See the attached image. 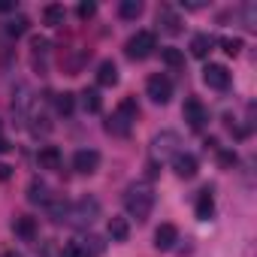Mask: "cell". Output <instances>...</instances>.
<instances>
[{
    "instance_id": "6da1fadb",
    "label": "cell",
    "mask_w": 257,
    "mask_h": 257,
    "mask_svg": "<svg viewBox=\"0 0 257 257\" xmlns=\"http://www.w3.org/2000/svg\"><path fill=\"white\" fill-rule=\"evenodd\" d=\"M124 209H127V215H131V218L146 221L152 215V209H155V191H152V185L137 182V185L127 188L124 191Z\"/></svg>"
},
{
    "instance_id": "7a4b0ae2",
    "label": "cell",
    "mask_w": 257,
    "mask_h": 257,
    "mask_svg": "<svg viewBox=\"0 0 257 257\" xmlns=\"http://www.w3.org/2000/svg\"><path fill=\"white\" fill-rule=\"evenodd\" d=\"M97 218H100V200H97V197H82V200L70 203L67 221H70L73 227H91Z\"/></svg>"
},
{
    "instance_id": "3957f363",
    "label": "cell",
    "mask_w": 257,
    "mask_h": 257,
    "mask_svg": "<svg viewBox=\"0 0 257 257\" xmlns=\"http://www.w3.org/2000/svg\"><path fill=\"white\" fill-rule=\"evenodd\" d=\"M127 58H134V61H143L155 52V34L152 31H137L131 40H127Z\"/></svg>"
},
{
    "instance_id": "277c9868",
    "label": "cell",
    "mask_w": 257,
    "mask_h": 257,
    "mask_svg": "<svg viewBox=\"0 0 257 257\" xmlns=\"http://www.w3.org/2000/svg\"><path fill=\"white\" fill-rule=\"evenodd\" d=\"M146 94H149L158 106H164V103H170V97H173V82H170L167 76L155 73V76H149V82H146Z\"/></svg>"
},
{
    "instance_id": "5b68a950",
    "label": "cell",
    "mask_w": 257,
    "mask_h": 257,
    "mask_svg": "<svg viewBox=\"0 0 257 257\" xmlns=\"http://www.w3.org/2000/svg\"><path fill=\"white\" fill-rule=\"evenodd\" d=\"M73 170L82 173V176H91L100 170V152L97 149H79L73 155Z\"/></svg>"
},
{
    "instance_id": "8992f818",
    "label": "cell",
    "mask_w": 257,
    "mask_h": 257,
    "mask_svg": "<svg viewBox=\"0 0 257 257\" xmlns=\"http://www.w3.org/2000/svg\"><path fill=\"white\" fill-rule=\"evenodd\" d=\"M182 115H185V121H188V127H191V131H200V127L209 121V115H206V106H203L197 97H188V100H185V106H182Z\"/></svg>"
},
{
    "instance_id": "52a82bcc",
    "label": "cell",
    "mask_w": 257,
    "mask_h": 257,
    "mask_svg": "<svg viewBox=\"0 0 257 257\" xmlns=\"http://www.w3.org/2000/svg\"><path fill=\"white\" fill-rule=\"evenodd\" d=\"M203 82H206L209 88H215V91H224V88H230V70H227L224 64H206Z\"/></svg>"
},
{
    "instance_id": "ba28073f",
    "label": "cell",
    "mask_w": 257,
    "mask_h": 257,
    "mask_svg": "<svg viewBox=\"0 0 257 257\" xmlns=\"http://www.w3.org/2000/svg\"><path fill=\"white\" fill-rule=\"evenodd\" d=\"M152 146H155V158H161V161H164V158H176V155H179V149H176V146H179V137H176L173 131L158 134Z\"/></svg>"
},
{
    "instance_id": "9c48e42d",
    "label": "cell",
    "mask_w": 257,
    "mask_h": 257,
    "mask_svg": "<svg viewBox=\"0 0 257 257\" xmlns=\"http://www.w3.org/2000/svg\"><path fill=\"white\" fill-rule=\"evenodd\" d=\"M173 170H176V176H179V179H194V176H197V170H200V164H197V158H194V155L179 152V155L173 158Z\"/></svg>"
},
{
    "instance_id": "30bf717a",
    "label": "cell",
    "mask_w": 257,
    "mask_h": 257,
    "mask_svg": "<svg viewBox=\"0 0 257 257\" xmlns=\"http://www.w3.org/2000/svg\"><path fill=\"white\" fill-rule=\"evenodd\" d=\"M176 242H179L176 224H161V227L155 230V248H158V251H170Z\"/></svg>"
},
{
    "instance_id": "8fae6325",
    "label": "cell",
    "mask_w": 257,
    "mask_h": 257,
    "mask_svg": "<svg viewBox=\"0 0 257 257\" xmlns=\"http://www.w3.org/2000/svg\"><path fill=\"white\" fill-rule=\"evenodd\" d=\"M37 161H40V170H61V152H58V146H43L40 155H37Z\"/></svg>"
},
{
    "instance_id": "7c38bea8",
    "label": "cell",
    "mask_w": 257,
    "mask_h": 257,
    "mask_svg": "<svg viewBox=\"0 0 257 257\" xmlns=\"http://www.w3.org/2000/svg\"><path fill=\"white\" fill-rule=\"evenodd\" d=\"M215 215V200H212V191L206 188V191H200V197H197V218L200 221H209Z\"/></svg>"
},
{
    "instance_id": "4fadbf2b",
    "label": "cell",
    "mask_w": 257,
    "mask_h": 257,
    "mask_svg": "<svg viewBox=\"0 0 257 257\" xmlns=\"http://www.w3.org/2000/svg\"><path fill=\"white\" fill-rule=\"evenodd\" d=\"M97 82H100L103 88L118 85V67H115L112 61H103V64H100V70H97Z\"/></svg>"
},
{
    "instance_id": "5bb4252c",
    "label": "cell",
    "mask_w": 257,
    "mask_h": 257,
    "mask_svg": "<svg viewBox=\"0 0 257 257\" xmlns=\"http://www.w3.org/2000/svg\"><path fill=\"white\" fill-rule=\"evenodd\" d=\"M13 230H16V236H22V239H34V236H37V221L28 218V215H19V218L13 221Z\"/></svg>"
},
{
    "instance_id": "9a60e30c",
    "label": "cell",
    "mask_w": 257,
    "mask_h": 257,
    "mask_svg": "<svg viewBox=\"0 0 257 257\" xmlns=\"http://www.w3.org/2000/svg\"><path fill=\"white\" fill-rule=\"evenodd\" d=\"M109 236H112V242H127V236H131L127 218H109Z\"/></svg>"
},
{
    "instance_id": "2e32d148",
    "label": "cell",
    "mask_w": 257,
    "mask_h": 257,
    "mask_svg": "<svg viewBox=\"0 0 257 257\" xmlns=\"http://www.w3.org/2000/svg\"><path fill=\"white\" fill-rule=\"evenodd\" d=\"M64 19H67V10H64L61 4H49V7L43 10V22H46V25H52V28L64 25Z\"/></svg>"
},
{
    "instance_id": "e0dca14e",
    "label": "cell",
    "mask_w": 257,
    "mask_h": 257,
    "mask_svg": "<svg viewBox=\"0 0 257 257\" xmlns=\"http://www.w3.org/2000/svg\"><path fill=\"white\" fill-rule=\"evenodd\" d=\"M158 25H164V31H170V34H179V16L170 10V7H161L158 10Z\"/></svg>"
},
{
    "instance_id": "ac0fdd59",
    "label": "cell",
    "mask_w": 257,
    "mask_h": 257,
    "mask_svg": "<svg viewBox=\"0 0 257 257\" xmlns=\"http://www.w3.org/2000/svg\"><path fill=\"white\" fill-rule=\"evenodd\" d=\"M212 43H215V40H212L209 34H197V37L191 40V55H194V58H206V55L212 52Z\"/></svg>"
},
{
    "instance_id": "d6986e66",
    "label": "cell",
    "mask_w": 257,
    "mask_h": 257,
    "mask_svg": "<svg viewBox=\"0 0 257 257\" xmlns=\"http://www.w3.org/2000/svg\"><path fill=\"white\" fill-rule=\"evenodd\" d=\"M106 131L109 134H115V137H127V134H131V121H127V118H121L118 112L106 121Z\"/></svg>"
},
{
    "instance_id": "ffe728a7",
    "label": "cell",
    "mask_w": 257,
    "mask_h": 257,
    "mask_svg": "<svg viewBox=\"0 0 257 257\" xmlns=\"http://www.w3.org/2000/svg\"><path fill=\"white\" fill-rule=\"evenodd\" d=\"M82 106H85V112H100L103 109V100H100L97 88H85L82 91Z\"/></svg>"
},
{
    "instance_id": "44dd1931",
    "label": "cell",
    "mask_w": 257,
    "mask_h": 257,
    "mask_svg": "<svg viewBox=\"0 0 257 257\" xmlns=\"http://www.w3.org/2000/svg\"><path fill=\"white\" fill-rule=\"evenodd\" d=\"M28 200H31V203H43V206H46V203H49V188H46L43 182H37V179H34V182H31V188H28Z\"/></svg>"
},
{
    "instance_id": "7402d4cb",
    "label": "cell",
    "mask_w": 257,
    "mask_h": 257,
    "mask_svg": "<svg viewBox=\"0 0 257 257\" xmlns=\"http://www.w3.org/2000/svg\"><path fill=\"white\" fill-rule=\"evenodd\" d=\"M118 115H121V118H127V121H137V115H140L137 100H134V97H124V100L118 103Z\"/></svg>"
},
{
    "instance_id": "603a6c76",
    "label": "cell",
    "mask_w": 257,
    "mask_h": 257,
    "mask_svg": "<svg viewBox=\"0 0 257 257\" xmlns=\"http://www.w3.org/2000/svg\"><path fill=\"white\" fill-rule=\"evenodd\" d=\"M55 109H58L61 115H73V109H76V97H73V94H58V97H55Z\"/></svg>"
},
{
    "instance_id": "cb8c5ba5",
    "label": "cell",
    "mask_w": 257,
    "mask_h": 257,
    "mask_svg": "<svg viewBox=\"0 0 257 257\" xmlns=\"http://www.w3.org/2000/svg\"><path fill=\"white\" fill-rule=\"evenodd\" d=\"M118 13H121V19H140L143 16V4L140 0H124Z\"/></svg>"
},
{
    "instance_id": "d4e9b609",
    "label": "cell",
    "mask_w": 257,
    "mask_h": 257,
    "mask_svg": "<svg viewBox=\"0 0 257 257\" xmlns=\"http://www.w3.org/2000/svg\"><path fill=\"white\" fill-rule=\"evenodd\" d=\"M161 61H164L167 67H182V64H185V55H182L179 49H161Z\"/></svg>"
},
{
    "instance_id": "484cf974",
    "label": "cell",
    "mask_w": 257,
    "mask_h": 257,
    "mask_svg": "<svg viewBox=\"0 0 257 257\" xmlns=\"http://www.w3.org/2000/svg\"><path fill=\"white\" fill-rule=\"evenodd\" d=\"M28 25H31V22H28L25 16H19V19H13V22L7 25V34H10V37H22V34L28 31Z\"/></svg>"
},
{
    "instance_id": "4316f807",
    "label": "cell",
    "mask_w": 257,
    "mask_h": 257,
    "mask_svg": "<svg viewBox=\"0 0 257 257\" xmlns=\"http://www.w3.org/2000/svg\"><path fill=\"white\" fill-rule=\"evenodd\" d=\"M94 13H97V4H91V0H82V4L76 7V16H79L82 22H88V19H91Z\"/></svg>"
},
{
    "instance_id": "83f0119b",
    "label": "cell",
    "mask_w": 257,
    "mask_h": 257,
    "mask_svg": "<svg viewBox=\"0 0 257 257\" xmlns=\"http://www.w3.org/2000/svg\"><path fill=\"white\" fill-rule=\"evenodd\" d=\"M221 46H224L227 55H239V52H242V40H239V37H224Z\"/></svg>"
},
{
    "instance_id": "f1b7e54d",
    "label": "cell",
    "mask_w": 257,
    "mask_h": 257,
    "mask_svg": "<svg viewBox=\"0 0 257 257\" xmlns=\"http://www.w3.org/2000/svg\"><path fill=\"white\" fill-rule=\"evenodd\" d=\"M64 257H91V254H88L82 245H67V248H64Z\"/></svg>"
},
{
    "instance_id": "f546056e",
    "label": "cell",
    "mask_w": 257,
    "mask_h": 257,
    "mask_svg": "<svg viewBox=\"0 0 257 257\" xmlns=\"http://www.w3.org/2000/svg\"><path fill=\"white\" fill-rule=\"evenodd\" d=\"M230 164H236V155L233 152H221V167H230Z\"/></svg>"
},
{
    "instance_id": "4dcf8cb0",
    "label": "cell",
    "mask_w": 257,
    "mask_h": 257,
    "mask_svg": "<svg viewBox=\"0 0 257 257\" xmlns=\"http://www.w3.org/2000/svg\"><path fill=\"white\" fill-rule=\"evenodd\" d=\"M10 176H13V167L10 164H0V182H7Z\"/></svg>"
},
{
    "instance_id": "1f68e13d",
    "label": "cell",
    "mask_w": 257,
    "mask_h": 257,
    "mask_svg": "<svg viewBox=\"0 0 257 257\" xmlns=\"http://www.w3.org/2000/svg\"><path fill=\"white\" fill-rule=\"evenodd\" d=\"M10 10H16V4H7V0H0V13H10Z\"/></svg>"
},
{
    "instance_id": "d6a6232c",
    "label": "cell",
    "mask_w": 257,
    "mask_h": 257,
    "mask_svg": "<svg viewBox=\"0 0 257 257\" xmlns=\"http://www.w3.org/2000/svg\"><path fill=\"white\" fill-rule=\"evenodd\" d=\"M10 149H13V146H10V143H7L4 137H0V155H4V152H10Z\"/></svg>"
},
{
    "instance_id": "836d02e7",
    "label": "cell",
    "mask_w": 257,
    "mask_h": 257,
    "mask_svg": "<svg viewBox=\"0 0 257 257\" xmlns=\"http://www.w3.org/2000/svg\"><path fill=\"white\" fill-rule=\"evenodd\" d=\"M0 257H22V254H16V251H7V254H0Z\"/></svg>"
}]
</instances>
